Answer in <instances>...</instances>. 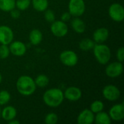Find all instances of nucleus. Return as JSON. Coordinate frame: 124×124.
<instances>
[{
	"label": "nucleus",
	"mask_w": 124,
	"mask_h": 124,
	"mask_svg": "<svg viewBox=\"0 0 124 124\" xmlns=\"http://www.w3.org/2000/svg\"><path fill=\"white\" fill-rule=\"evenodd\" d=\"M36 85L31 76L23 75L20 76L16 82V89L19 94L28 97L32 95L36 90Z\"/></svg>",
	"instance_id": "1"
},
{
	"label": "nucleus",
	"mask_w": 124,
	"mask_h": 124,
	"mask_svg": "<svg viewBox=\"0 0 124 124\" xmlns=\"http://www.w3.org/2000/svg\"><path fill=\"white\" fill-rule=\"evenodd\" d=\"M43 101L46 105L50 108H57L64 101L63 92L59 88H51L43 94Z\"/></svg>",
	"instance_id": "2"
},
{
	"label": "nucleus",
	"mask_w": 124,
	"mask_h": 124,
	"mask_svg": "<svg viewBox=\"0 0 124 124\" xmlns=\"http://www.w3.org/2000/svg\"><path fill=\"white\" fill-rule=\"evenodd\" d=\"M93 53L96 60L101 65H107L111 58V51L108 46L101 44H95Z\"/></svg>",
	"instance_id": "3"
},
{
	"label": "nucleus",
	"mask_w": 124,
	"mask_h": 124,
	"mask_svg": "<svg viewBox=\"0 0 124 124\" xmlns=\"http://www.w3.org/2000/svg\"><path fill=\"white\" fill-rule=\"evenodd\" d=\"M86 10V4L84 0H70L68 3V12L73 17H80Z\"/></svg>",
	"instance_id": "4"
},
{
	"label": "nucleus",
	"mask_w": 124,
	"mask_h": 124,
	"mask_svg": "<svg viewBox=\"0 0 124 124\" xmlns=\"http://www.w3.org/2000/svg\"><path fill=\"white\" fill-rule=\"evenodd\" d=\"M60 60L65 66L73 67L78 63V57L77 54L74 51L65 50L60 53Z\"/></svg>",
	"instance_id": "5"
},
{
	"label": "nucleus",
	"mask_w": 124,
	"mask_h": 124,
	"mask_svg": "<svg viewBox=\"0 0 124 124\" xmlns=\"http://www.w3.org/2000/svg\"><path fill=\"white\" fill-rule=\"evenodd\" d=\"M108 14L113 21L121 23L124 19V7L119 3H113L109 7Z\"/></svg>",
	"instance_id": "6"
},
{
	"label": "nucleus",
	"mask_w": 124,
	"mask_h": 124,
	"mask_svg": "<svg viewBox=\"0 0 124 124\" xmlns=\"http://www.w3.org/2000/svg\"><path fill=\"white\" fill-rule=\"evenodd\" d=\"M52 33L58 38L65 36L68 33V27L66 23L62 20H54L50 26Z\"/></svg>",
	"instance_id": "7"
},
{
	"label": "nucleus",
	"mask_w": 124,
	"mask_h": 124,
	"mask_svg": "<svg viewBox=\"0 0 124 124\" xmlns=\"http://www.w3.org/2000/svg\"><path fill=\"white\" fill-rule=\"evenodd\" d=\"M124 71L123 63L116 61L108 64L105 68V74L111 78H115L120 76Z\"/></svg>",
	"instance_id": "8"
},
{
	"label": "nucleus",
	"mask_w": 124,
	"mask_h": 124,
	"mask_svg": "<svg viewBox=\"0 0 124 124\" xmlns=\"http://www.w3.org/2000/svg\"><path fill=\"white\" fill-rule=\"evenodd\" d=\"M102 95L105 100L110 102H114L120 98L121 92L116 86L109 84L103 88Z\"/></svg>",
	"instance_id": "9"
},
{
	"label": "nucleus",
	"mask_w": 124,
	"mask_h": 124,
	"mask_svg": "<svg viewBox=\"0 0 124 124\" xmlns=\"http://www.w3.org/2000/svg\"><path fill=\"white\" fill-rule=\"evenodd\" d=\"M14 39V33L7 25H0V44L9 45Z\"/></svg>",
	"instance_id": "10"
},
{
	"label": "nucleus",
	"mask_w": 124,
	"mask_h": 124,
	"mask_svg": "<svg viewBox=\"0 0 124 124\" xmlns=\"http://www.w3.org/2000/svg\"><path fill=\"white\" fill-rule=\"evenodd\" d=\"M109 116L112 121H121L124 118V103H118L113 105L109 110Z\"/></svg>",
	"instance_id": "11"
},
{
	"label": "nucleus",
	"mask_w": 124,
	"mask_h": 124,
	"mask_svg": "<svg viewBox=\"0 0 124 124\" xmlns=\"http://www.w3.org/2000/svg\"><path fill=\"white\" fill-rule=\"evenodd\" d=\"M9 45L10 53L16 57L23 56L27 51L25 44L20 41H12Z\"/></svg>",
	"instance_id": "12"
},
{
	"label": "nucleus",
	"mask_w": 124,
	"mask_h": 124,
	"mask_svg": "<svg viewBox=\"0 0 124 124\" xmlns=\"http://www.w3.org/2000/svg\"><path fill=\"white\" fill-rule=\"evenodd\" d=\"M64 98L70 102H76L79 100L82 97L81 90L76 86L68 87L63 92Z\"/></svg>",
	"instance_id": "13"
},
{
	"label": "nucleus",
	"mask_w": 124,
	"mask_h": 124,
	"mask_svg": "<svg viewBox=\"0 0 124 124\" xmlns=\"http://www.w3.org/2000/svg\"><path fill=\"white\" fill-rule=\"evenodd\" d=\"M94 121V113L90 109L83 110L77 117V123L78 124H92Z\"/></svg>",
	"instance_id": "14"
},
{
	"label": "nucleus",
	"mask_w": 124,
	"mask_h": 124,
	"mask_svg": "<svg viewBox=\"0 0 124 124\" xmlns=\"http://www.w3.org/2000/svg\"><path fill=\"white\" fill-rule=\"evenodd\" d=\"M92 37L96 44L104 43L109 37V31L108 28L104 27L99 28L94 31Z\"/></svg>",
	"instance_id": "15"
},
{
	"label": "nucleus",
	"mask_w": 124,
	"mask_h": 124,
	"mask_svg": "<svg viewBox=\"0 0 124 124\" xmlns=\"http://www.w3.org/2000/svg\"><path fill=\"white\" fill-rule=\"evenodd\" d=\"M16 116H17V110L15 109V107L12 105H7L1 110V118L7 122L12 119H15Z\"/></svg>",
	"instance_id": "16"
},
{
	"label": "nucleus",
	"mask_w": 124,
	"mask_h": 124,
	"mask_svg": "<svg viewBox=\"0 0 124 124\" xmlns=\"http://www.w3.org/2000/svg\"><path fill=\"white\" fill-rule=\"evenodd\" d=\"M28 39H29V41L31 44L36 46V45H39V44H41V42L42 41L43 34L40 30L35 28V29L31 30V32L29 33Z\"/></svg>",
	"instance_id": "17"
},
{
	"label": "nucleus",
	"mask_w": 124,
	"mask_h": 124,
	"mask_svg": "<svg viewBox=\"0 0 124 124\" xmlns=\"http://www.w3.org/2000/svg\"><path fill=\"white\" fill-rule=\"evenodd\" d=\"M70 24H71L72 28L76 33H84L86 30V25H85V23L81 18H79V17H74Z\"/></svg>",
	"instance_id": "18"
},
{
	"label": "nucleus",
	"mask_w": 124,
	"mask_h": 124,
	"mask_svg": "<svg viewBox=\"0 0 124 124\" xmlns=\"http://www.w3.org/2000/svg\"><path fill=\"white\" fill-rule=\"evenodd\" d=\"M111 118L108 113L106 112L100 111L96 114H94V121L97 124H111Z\"/></svg>",
	"instance_id": "19"
},
{
	"label": "nucleus",
	"mask_w": 124,
	"mask_h": 124,
	"mask_svg": "<svg viewBox=\"0 0 124 124\" xmlns=\"http://www.w3.org/2000/svg\"><path fill=\"white\" fill-rule=\"evenodd\" d=\"M95 42L93 39H82L80 42H79V48L81 50L84 51V52H88L90 50H92L94 45H95Z\"/></svg>",
	"instance_id": "20"
},
{
	"label": "nucleus",
	"mask_w": 124,
	"mask_h": 124,
	"mask_svg": "<svg viewBox=\"0 0 124 124\" xmlns=\"http://www.w3.org/2000/svg\"><path fill=\"white\" fill-rule=\"evenodd\" d=\"M31 4L33 9L38 12H44L49 7L48 0H32Z\"/></svg>",
	"instance_id": "21"
},
{
	"label": "nucleus",
	"mask_w": 124,
	"mask_h": 124,
	"mask_svg": "<svg viewBox=\"0 0 124 124\" xmlns=\"http://www.w3.org/2000/svg\"><path fill=\"white\" fill-rule=\"evenodd\" d=\"M15 8V0H0V10L10 12Z\"/></svg>",
	"instance_id": "22"
},
{
	"label": "nucleus",
	"mask_w": 124,
	"mask_h": 124,
	"mask_svg": "<svg viewBox=\"0 0 124 124\" xmlns=\"http://www.w3.org/2000/svg\"><path fill=\"white\" fill-rule=\"evenodd\" d=\"M34 82H35L36 86L40 87V88H44L49 84V78L46 75L40 74L36 77V78L34 79Z\"/></svg>",
	"instance_id": "23"
},
{
	"label": "nucleus",
	"mask_w": 124,
	"mask_h": 124,
	"mask_svg": "<svg viewBox=\"0 0 124 124\" xmlns=\"http://www.w3.org/2000/svg\"><path fill=\"white\" fill-rule=\"evenodd\" d=\"M104 103L100 101V100H95L93 102H92L91 105H90V110L92 113H94V114L100 112V111H102L103 109H104Z\"/></svg>",
	"instance_id": "24"
},
{
	"label": "nucleus",
	"mask_w": 124,
	"mask_h": 124,
	"mask_svg": "<svg viewBox=\"0 0 124 124\" xmlns=\"http://www.w3.org/2000/svg\"><path fill=\"white\" fill-rule=\"evenodd\" d=\"M31 0H15V7L20 11L26 10L31 5Z\"/></svg>",
	"instance_id": "25"
},
{
	"label": "nucleus",
	"mask_w": 124,
	"mask_h": 124,
	"mask_svg": "<svg viewBox=\"0 0 124 124\" xmlns=\"http://www.w3.org/2000/svg\"><path fill=\"white\" fill-rule=\"evenodd\" d=\"M11 95L10 93L7 90L0 91V105H6L10 101Z\"/></svg>",
	"instance_id": "26"
},
{
	"label": "nucleus",
	"mask_w": 124,
	"mask_h": 124,
	"mask_svg": "<svg viewBox=\"0 0 124 124\" xmlns=\"http://www.w3.org/2000/svg\"><path fill=\"white\" fill-rule=\"evenodd\" d=\"M44 122L46 124H56L58 122V116L54 113H49L44 118Z\"/></svg>",
	"instance_id": "27"
},
{
	"label": "nucleus",
	"mask_w": 124,
	"mask_h": 124,
	"mask_svg": "<svg viewBox=\"0 0 124 124\" xmlns=\"http://www.w3.org/2000/svg\"><path fill=\"white\" fill-rule=\"evenodd\" d=\"M10 52L8 45L1 44L0 45V59L4 60L9 56Z\"/></svg>",
	"instance_id": "28"
},
{
	"label": "nucleus",
	"mask_w": 124,
	"mask_h": 124,
	"mask_svg": "<svg viewBox=\"0 0 124 124\" xmlns=\"http://www.w3.org/2000/svg\"><path fill=\"white\" fill-rule=\"evenodd\" d=\"M44 18L46 20V22L48 23H52L55 20V15H54V12L52 10V9H46L45 11H44Z\"/></svg>",
	"instance_id": "29"
},
{
	"label": "nucleus",
	"mask_w": 124,
	"mask_h": 124,
	"mask_svg": "<svg viewBox=\"0 0 124 124\" xmlns=\"http://www.w3.org/2000/svg\"><path fill=\"white\" fill-rule=\"evenodd\" d=\"M116 58H117V60L121 62H123L124 60V48L123 46H121L119 47L118 49H117V52H116Z\"/></svg>",
	"instance_id": "30"
},
{
	"label": "nucleus",
	"mask_w": 124,
	"mask_h": 124,
	"mask_svg": "<svg viewBox=\"0 0 124 124\" xmlns=\"http://www.w3.org/2000/svg\"><path fill=\"white\" fill-rule=\"evenodd\" d=\"M9 12H10V16H11V17L13 18V19H17V18H19L20 16V10L17 9H15V8H14V9H12Z\"/></svg>",
	"instance_id": "31"
},
{
	"label": "nucleus",
	"mask_w": 124,
	"mask_h": 124,
	"mask_svg": "<svg viewBox=\"0 0 124 124\" xmlns=\"http://www.w3.org/2000/svg\"><path fill=\"white\" fill-rule=\"evenodd\" d=\"M71 15L69 13V12H63L62 14V15H61V20H62V21H63V22H68V20H70V18H71Z\"/></svg>",
	"instance_id": "32"
},
{
	"label": "nucleus",
	"mask_w": 124,
	"mask_h": 124,
	"mask_svg": "<svg viewBox=\"0 0 124 124\" xmlns=\"http://www.w3.org/2000/svg\"><path fill=\"white\" fill-rule=\"evenodd\" d=\"M8 123L9 124H20V121H17V120H15V119H12V120L8 121Z\"/></svg>",
	"instance_id": "33"
},
{
	"label": "nucleus",
	"mask_w": 124,
	"mask_h": 124,
	"mask_svg": "<svg viewBox=\"0 0 124 124\" xmlns=\"http://www.w3.org/2000/svg\"><path fill=\"white\" fill-rule=\"evenodd\" d=\"M1 81H2V76H1V74L0 73V84L1 83Z\"/></svg>",
	"instance_id": "34"
},
{
	"label": "nucleus",
	"mask_w": 124,
	"mask_h": 124,
	"mask_svg": "<svg viewBox=\"0 0 124 124\" xmlns=\"http://www.w3.org/2000/svg\"><path fill=\"white\" fill-rule=\"evenodd\" d=\"M1 105H0V119L1 118Z\"/></svg>",
	"instance_id": "35"
}]
</instances>
